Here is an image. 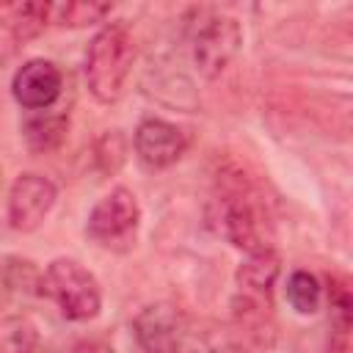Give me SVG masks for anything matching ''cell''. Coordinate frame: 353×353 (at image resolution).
<instances>
[{"label": "cell", "instance_id": "cell-13", "mask_svg": "<svg viewBox=\"0 0 353 353\" xmlns=\"http://www.w3.org/2000/svg\"><path fill=\"white\" fill-rule=\"evenodd\" d=\"M113 11L110 3H58L50 8V22L61 25V28H85V25H94V22H102L108 14Z\"/></svg>", "mask_w": 353, "mask_h": 353}, {"label": "cell", "instance_id": "cell-14", "mask_svg": "<svg viewBox=\"0 0 353 353\" xmlns=\"http://www.w3.org/2000/svg\"><path fill=\"white\" fill-rule=\"evenodd\" d=\"M287 301L298 314H314L323 301L320 279L309 270H295L287 279Z\"/></svg>", "mask_w": 353, "mask_h": 353}, {"label": "cell", "instance_id": "cell-10", "mask_svg": "<svg viewBox=\"0 0 353 353\" xmlns=\"http://www.w3.org/2000/svg\"><path fill=\"white\" fill-rule=\"evenodd\" d=\"M279 273H281L279 254L273 248H259V251L245 254L234 279H237L240 295H248L256 301H270V292L279 281Z\"/></svg>", "mask_w": 353, "mask_h": 353}, {"label": "cell", "instance_id": "cell-3", "mask_svg": "<svg viewBox=\"0 0 353 353\" xmlns=\"http://www.w3.org/2000/svg\"><path fill=\"white\" fill-rule=\"evenodd\" d=\"M41 290L72 323L94 320L102 309V290L97 276L69 256H58L47 265V270L41 273Z\"/></svg>", "mask_w": 353, "mask_h": 353}, {"label": "cell", "instance_id": "cell-4", "mask_svg": "<svg viewBox=\"0 0 353 353\" xmlns=\"http://www.w3.org/2000/svg\"><path fill=\"white\" fill-rule=\"evenodd\" d=\"M243 44V30L234 17L204 14L190 30V58L201 77L215 80L237 58Z\"/></svg>", "mask_w": 353, "mask_h": 353}, {"label": "cell", "instance_id": "cell-15", "mask_svg": "<svg viewBox=\"0 0 353 353\" xmlns=\"http://www.w3.org/2000/svg\"><path fill=\"white\" fill-rule=\"evenodd\" d=\"M39 331L28 317L8 314L0 317V353H33Z\"/></svg>", "mask_w": 353, "mask_h": 353}, {"label": "cell", "instance_id": "cell-12", "mask_svg": "<svg viewBox=\"0 0 353 353\" xmlns=\"http://www.w3.org/2000/svg\"><path fill=\"white\" fill-rule=\"evenodd\" d=\"M50 3H19V6H8L6 8V25L11 28L14 39L28 41L36 39L47 22H50Z\"/></svg>", "mask_w": 353, "mask_h": 353}, {"label": "cell", "instance_id": "cell-11", "mask_svg": "<svg viewBox=\"0 0 353 353\" xmlns=\"http://www.w3.org/2000/svg\"><path fill=\"white\" fill-rule=\"evenodd\" d=\"M66 130H69V116L66 113H44L41 110L39 116L25 119L22 138H25V146L30 152L44 154V152H52L63 143Z\"/></svg>", "mask_w": 353, "mask_h": 353}, {"label": "cell", "instance_id": "cell-1", "mask_svg": "<svg viewBox=\"0 0 353 353\" xmlns=\"http://www.w3.org/2000/svg\"><path fill=\"white\" fill-rule=\"evenodd\" d=\"M210 221L226 243L245 254L273 248L265 201L240 171H223L218 176V188L210 201Z\"/></svg>", "mask_w": 353, "mask_h": 353}, {"label": "cell", "instance_id": "cell-7", "mask_svg": "<svg viewBox=\"0 0 353 353\" xmlns=\"http://www.w3.org/2000/svg\"><path fill=\"white\" fill-rule=\"evenodd\" d=\"M132 334L143 353H179L188 325L174 303H149L135 314Z\"/></svg>", "mask_w": 353, "mask_h": 353}, {"label": "cell", "instance_id": "cell-8", "mask_svg": "<svg viewBox=\"0 0 353 353\" xmlns=\"http://www.w3.org/2000/svg\"><path fill=\"white\" fill-rule=\"evenodd\" d=\"M132 146H135V157L141 160L143 168L149 171H160L174 165L185 149H188V135L182 127L165 121V119H143L135 127L132 135Z\"/></svg>", "mask_w": 353, "mask_h": 353}, {"label": "cell", "instance_id": "cell-2", "mask_svg": "<svg viewBox=\"0 0 353 353\" xmlns=\"http://www.w3.org/2000/svg\"><path fill=\"white\" fill-rule=\"evenodd\" d=\"M132 61H135V41L130 28L124 22H108L105 28H99L88 41L83 61L88 94L102 105H113L127 85Z\"/></svg>", "mask_w": 353, "mask_h": 353}, {"label": "cell", "instance_id": "cell-16", "mask_svg": "<svg viewBox=\"0 0 353 353\" xmlns=\"http://www.w3.org/2000/svg\"><path fill=\"white\" fill-rule=\"evenodd\" d=\"M72 353H116V350L108 342H102V339H80L72 347Z\"/></svg>", "mask_w": 353, "mask_h": 353}, {"label": "cell", "instance_id": "cell-5", "mask_svg": "<svg viewBox=\"0 0 353 353\" xmlns=\"http://www.w3.org/2000/svg\"><path fill=\"white\" fill-rule=\"evenodd\" d=\"M141 223V204L130 188H113L88 212L85 234L102 248L124 251L135 243Z\"/></svg>", "mask_w": 353, "mask_h": 353}, {"label": "cell", "instance_id": "cell-6", "mask_svg": "<svg viewBox=\"0 0 353 353\" xmlns=\"http://www.w3.org/2000/svg\"><path fill=\"white\" fill-rule=\"evenodd\" d=\"M55 199H58V188L50 176L36 171L19 174L8 190V207H6L8 226L14 232H36L55 207Z\"/></svg>", "mask_w": 353, "mask_h": 353}, {"label": "cell", "instance_id": "cell-9", "mask_svg": "<svg viewBox=\"0 0 353 353\" xmlns=\"http://www.w3.org/2000/svg\"><path fill=\"white\" fill-rule=\"evenodd\" d=\"M63 91V74L61 69L47 58H30L25 61L11 80L14 99L28 110H47L58 102Z\"/></svg>", "mask_w": 353, "mask_h": 353}]
</instances>
